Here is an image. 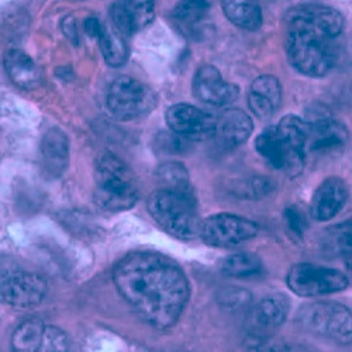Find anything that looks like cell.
Returning <instances> with one entry per match:
<instances>
[{"instance_id": "obj_11", "label": "cell", "mask_w": 352, "mask_h": 352, "mask_svg": "<svg viewBox=\"0 0 352 352\" xmlns=\"http://www.w3.org/2000/svg\"><path fill=\"white\" fill-rule=\"evenodd\" d=\"M289 311V300L276 293L262 299L251 309L247 317L248 340H262L275 336L278 327L286 320Z\"/></svg>"}, {"instance_id": "obj_14", "label": "cell", "mask_w": 352, "mask_h": 352, "mask_svg": "<svg viewBox=\"0 0 352 352\" xmlns=\"http://www.w3.org/2000/svg\"><path fill=\"white\" fill-rule=\"evenodd\" d=\"M155 17L154 0H117L111 8V20L120 34H134Z\"/></svg>"}, {"instance_id": "obj_4", "label": "cell", "mask_w": 352, "mask_h": 352, "mask_svg": "<svg viewBox=\"0 0 352 352\" xmlns=\"http://www.w3.org/2000/svg\"><path fill=\"white\" fill-rule=\"evenodd\" d=\"M146 206L151 217L170 236L181 240L199 236L201 221L192 188H161L151 193Z\"/></svg>"}, {"instance_id": "obj_1", "label": "cell", "mask_w": 352, "mask_h": 352, "mask_svg": "<svg viewBox=\"0 0 352 352\" xmlns=\"http://www.w3.org/2000/svg\"><path fill=\"white\" fill-rule=\"evenodd\" d=\"M120 295L150 326L165 330L182 316L190 295L186 275L172 259L154 252H134L113 271Z\"/></svg>"}, {"instance_id": "obj_10", "label": "cell", "mask_w": 352, "mask_h": 352, "mask_svg": "<svg viewBox=\"0 0 352 352\" xmlns=\"http://www.w3.org/2000/svg\"><path fill=\"white\" fill-rule=\"evenodd\" d=\"M169 129L178 135L193 141H201L213 137L216 119L200 109L179 103L168 109L165 114Z\"/></svg>"}, {"instance_id": "obj_5", "label": "cell", "mask_w": 352, "mask_h": 352, "mask_svg": "<svg viewBox=\"0 0 352 352\" xmlns=\"http://www.w3.org/2000/svg\"><path fill=\"white\" fill-rule=\"evenodd\" d=\"M48 290L47 280L34 272L21 270L14 263H0V303L13 309L38 306Z\"/></svg>"}, {"instance_id": "obj_12", "label": "cell", "mask_w": 352, "mask_h": 352, "mask_svg": "<svg viewBox=\"0 0 352 352\" xmlns=\"http://www.w3.org/2000/svg\"><path fill=\"white\" fill-rule=\"evenodd\" d=\"M282 138L285 168L290 176H296L303 170L305 158L307 151V123L298 116H285L276 126Z\"/></svg>"}, {"instance_id": "obj_29", "label": "cell", "mask_w": 352, "mask_h": 352, "mask_svg": "<svg viewBox=\"0 0 352 352\" xmlns=\"http://www.w3.org/2000/svg\"><path fill=\"white\" fill-rule=\"evenodd\" d=\"M217 302L224 309L239 311V310L247 309L251 305L252 296H251V293L248 290H245V289H241V287H226V289L219 292Z\"/></svg>"}, {"instance_id": "obj_23", "label": "cell", "mask_w": 352, "mask_h": 352, "mask_svg": "<svg viewBox=\"0 0 352 352\" xmlns=\"http://www.w3.org/2000/svg\"><path fill=\"white\" fill-rule=\"evenodd\" d=\"M98 41L100 44V51L103 54L104 61L109 67L119 68L127 63L129 47L119 32L104 25Z\"/></svg>"}, {"instance_id": "obj_9", "label": "cell", "mask_w": 352, "mask_h": 352, "mask_svg": "<svg viewBox=\"0 0 352 352\" xmlns=\"http://www.w3.org/2000/svg\"><path fill=\"white\" fill-rule=\"evenodd\" d=\"M258 234L256 223L230 213L214 214L200 223L199 237L212 247L240 245Z\"/></svg>"}, {"instance_id": "obj_26", "label": "cell", "mask_w": 352, "mask_h": 352, "mask_svg": "<svg viewBox=\"0 0 352 352\" xmlns=\"http://www.w3.org/2000/svg\"><path fill=\"white\" fill-rule=\"evenodd\" d=\"M209 0H179L173 9V20L181 27L193 28L209 14Z\"/></svg>"}, {"instance_id": "obj_3", "label": "cell", "mask_w": 352, "mask_h": 352, "mask_svg": "<svg viewBox=\"0 0 352 352\" xmlns=\"http://www.w3.org/2000/svg\"><path fill=\"white\" fill-rule=\"evenodd\" d=\"M140 196L130 166L116 154L103 151L95 162V203L106 212L131 209Z\"/></svg>"}, {"instance_id": "obj_27", "label": "cell", "mask_w": 352, "mask_h": 352, "mask_svg": "<svg viewBox=\"0 0 352 352\" xmlns=\"http://www.w3.org/2000/svg\"><path fill=\"white\" fill-rule=\"evenodd\" d=\"M161 188L185 189L190 188L189 173L181 162H165L158 168L157 172Z\"/></svg>"}, {"instance_id": "obj_32", "label": "cell", "mask_w": 352, "mask_h": 352, "mask_svg": "<svg viewBox=\"0 0 352 352\" xmlns=\"http://www.w3.org/2000/svg\"><path fill=\"white\" fill-rule=\"evenodd\" d=\"M103 28H104V25H103L98 19H95V17L87 19V20L85 21V30H86L87 36L92 37V38H96V40H98L99 36H100L102 32H103Z\"/></svg>"}, {"instance_id": "obj_20", "label": "cell", "mask_w": 352, "mask_h": 352, "mask_svg": "<svg viewBox=\"0 0 352 352\" xmlns=\"http://www.w3.org/2000/svg\"><path fill=\"white\" fill-rule=\"evenodd\" d=\"M5 68L12 82L25 91H34L43 83V72L30 56L12 50L5 56Z\"/></svg>"}, {"instance_id": "obj_31", "label": "cell", "mask_w": 352, "mask_h": 352, "mask_svg": "<svg viewBox=\"0 0 352 352\" xmlns=\"http://www.w3.org/2000/svg\"><path fill=\"white\" fill-rule=\"evenodd\" d=\"M274 184L271 179L267 178H255L250 184V190L255 197H262L267 196L274 190Z\"/></svg>"}, {"instance_id": "obj_28", "label": "cell", "mask_w": 352, "mask_h": 352, "mask_svg": "<svg viewBox=\"0 0 352 352\" xmlns=\"http://www.w3.org/2000/svg\"><path fill=\"white\" fill-rule=\"evenodd\" d=\"M69 351V338L65 331L60 327L47 326L40 341V345L36 352H68Z\"/></svg>"}, {"instance_id": "obj_7", "label": "cell", "mask_w": 352, "mask_h": 352, "mask_svg": "<svg viewBox=\"0 0 352 352\" xmlns=\"http://www.w3.org/2000/svg\"><path fill=\"white\" fill-rule=\"evenodd\" d=\"M306 330L340 344H349L352 337V317L349 309L338 303H314L300 311Z\"/></svg>"}, {"instance_id": "obj_22", "label": "cell", "mask_w": 352, "mask_h": 352, "mask_svg": "<svg viewBox=\"0 0 352 352\" xmlns=\"http://www.w3.org/2000/svg\"><path fill=\"white\" fill-rule=\"evenodd\" d=\"M255 150L271 166L278 170L285 168V154L282 138L276 126H271L263 130L255 140Z\"/></svg>"}, {"instance_id": "obj_13", "label": "cell", "mask_w": 352, "mask_h": 352, "mask_svg": "<svg viewBox=\"0 0 352 352\" xmlns=\"http://www.w3.org/2000/svg\"><path fill=\"white\" fill-rule=\"evenodd\" d=\"M193 95L203 103L221 107L239 99L240 87L226 82L216 67L203 65L193 76Z\"/></svg>"}, {"instance_id": "obj_8", "label": "cell", "mask_w": 352, "mask_h": 352, "mask_svg": "<svg viewBox=\"0 0 352 352\" xmlns=\"http://www.w3.org/2000/svg\"><path fill=\"white\" fill-rule=\"evenodd\" d=\"M348 285L349 279L342 272L313 263H299L287 274L289 289L302 298L329 295L346 289Z\"/></svg>"}, {"instance_id": "obj_15", "label": "cell", "mask_w": 352, "mask_h": 352, "mask_svg": "<svg viewBox=\"0 0 352 352\" xmlns=\"http://www.w3.org/2000/svg\"><path fill=\"white\" fill-rule=\"evenodd\" d=\"M307 123V150L330 151L340 148L348 141V130L344 124L330 119L324 113L314 116Z\"/></svg>"}, {"instance_id": "obj_18", "label": "cell", "mask_w": 352, "mask_h": 352, "mask_svg": "<svg viewBox=\"0 0 352 352\" xmlns=\"http://www.w3.org/2000/svg\"><path fill=\"white\" fill-rule=\"evenodd\" d=\"M282 100V86L278 78L272 75L258 76L248 95V104L259 119H270L275 114Z\"/></svg>"}, {"instance_id": "obj_21", "label": "cell", "mask_w": 352, "mask_h": 352, "mask_svg": "<svg viewBox=\"0 0 352 352\" xmlns=\"http://www.w3.org/2000/svg\"><path fill=\"white\" fill-rule=\"evenodd\" d=\"M227 19L244 30H256L262 24V9L258 0H221Z\"/></svg>"}, {"instance_id": "obj_17", "label": "cell", "mask_w": 352, "mask_h": 352, "mask_svg": "<svg viewBox=\"0 0 352 352\" xmlns=\"http://www.w3.org/2000/svg\"><path fill=\"white\" fill-rule=\"evenodd\" d=\"M348 188L340 178H329L322 182L311 199V216L317 221H329L345 206Z\"/></svg>"}, {"instance_id": "obj_25", "label": "cell", "mask_w": 352, "mask_h": 352, "mask_svg": "<svg viewBox=\"0 0 352 352\" xmlns=\"http://www.w3.org/2000/svg\"><path fill=\"white\" fill-rule=\"evenodd\" d=\"M262 268L261 259L250 252H240L227 256L221 262V272L230 278H247L256 275Z\"/></svg>"}, {"instance_id": "obj_16", "label": "cell", "mask_w": 352, "mask_h": 352, "mask_svg": "<svg viewBox=\"0 0 352 352\" xmlns=\"http://www.w3.org/2000/svg\"><path fill=\"white\" fill-rule=\"evenodd\" d=\"M254 130L251 117L239 109H228L216 119L213 137L223 148H236L244 144Z\"/></svg>"}, {"instance_id": "obj_24", "label": "cell", "mask_w": 352, "mask_h": 352, "mask_svg": "<svg viewBox=\"0 0 352 352\" xmlns=\"http://www.w3.org/2000/svg\"><path fill=\"white\" fill-rule=\"evenodd\" d=\"M44 327V321L40 318L24 320L12 336L13 352H36L40 345Z\"/></svg>"}, {"instance_id": "obj_2", "label": "cell", "mask_w": 352, "mask_h": 352, "mask_svg": "<svg viewBox=\"0 0 352 352\" xmlns=\"http://www.w3.org/2000/svg\"><path fill=\"white\" fill-rule=\"evenodd\" d=\"M286 52L292 67L313 78L327 75L336 61L331 41L344 27L342 16L329 6L303 5L285 17Z\"/></svg>"}, {"instance_id": "obj_30", "label": "cell", "mask_w": 352, "mask_h": 352, "mask_svg": "<svg viewBox=\"0 0 352 352\" xmlns=\"http://www.w3.org/2000/svg\"><path fill=\"white\" fill-rule=\"evenodd\" d=\"M285 220H286V226L293 234H296L298 237L303 236L305 230L307 228V220L305 213L299 208L296 206L287 208L285 212Z\"/></svg>"}, {"instance_id": "obj_6", "label": "cell", "mask_w": 352, "mask_h": 352, "mask_svg": "<svg viewBox=\"0 0 352 352\" xmlns=\"http://www.w3.org/2000/svg\"><path fill=\"white\" fill-rule=\"evenodd\" d=\"M155 104L157 98L150 87L130 76L117 78L106 98L109 113L120 122L137 120L148 114Z\"/></svg>"}, {"instance_id": "obj_19", "label": "cell", "mask_w": 352, "mask_h": 352, "mask_svg": "<svg viewBox=\"0 0 352 352\" xmlns=\"http://www.w3.org/2000/svg\"><path fill=\"white\" fill-rule=\"evenodd\" d=\"M43 169L50 178L61 176L69 161V142L64 131L51 129L45 133L41 142Z\"/></svg>"}]
</instances>
